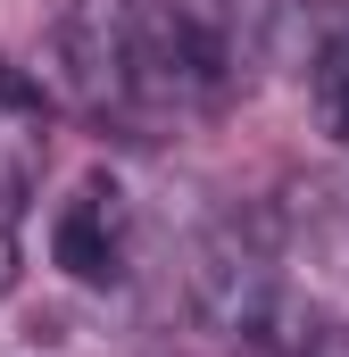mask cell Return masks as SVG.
I'll return each instance as SVG.
<instances>
[{
	"label": "cell",
	"instance_id": "cell-1",
	"mask_svg": "<svg viewBox=\"0 0 349 357\" xmlns=\"http://www.w3.org/2000/svg\"><path fill=\"white\" fill-rule=\"evenodd\" d=\"M59 67L91 116L117 125H167L158 108V59H150V8L133 0H67L59 17Z\"/></svg>",
	"mask_w": 349,
	"mask_h": 357
},
{
	"label": "cell",
	"instance_id": "cell-2",
	"mask_svg": "<svg viewBox=\"0 0 349 357\" xmlns=\"http://www.w3.org/2000/svg\"><path fill=\"white\" fill-rule=\"evenodd\" d=\"M50 258L59 274H75L84 291H117L133 266V208H125V183L91 175L59 216H50Z\"/></svg>",
	"mask_w": 349,
	"mask_h": 357
},
{
	"label": "cell",
	"instance_id": "cell-3",
	"mask_svg": "<svg viewBox=\"0 0 349 357\" xmlns=\"http://www.w3.org/2000/svg\"><path fill=\"white\" fill-rule=\"evenodd\" d=\"M167 17L225 91L266 59V33H274V0H167Z\"/></svg>",
	"mask_w": 349,
	"mask_h": 357
},
{
	"label": "cell",
	"instance_id": "cell-4",
	"mask_svg": "<svg viewBox=\"0 0 349 357\" xmlns=\"http://www.w3.org/2000/svg\"><path fill=\"white\" fill-rule=\"evenodd\" d=\"M42 150H50V108H42V84H25V75L0 59V216H8V225H17V216H25V199H34Z\"/></svg>",
	"mask_w": 349,
	"mask_h": 357
},
{
	"label": "cell",
	"instance_id": "cell-5",
	"mask_svg": "<svg viewBox=\"0 0 349 357\" xmlns=\"http://www.w3.org/2000/svg\"><path fill=\"white\" fill-rule=\"evenodd\" d=\"M308 91H316L325 133H349V33H333V42L316 50V75H308Z\"/></svg>",
	"mask_w": 349,
	"mask_h": 357
},
{
	"label": "cell",
	"instance_id": "cell-6",
	"mask_svg": "<svg viewBox=\"0 0 349 357\" xmlns=\"http://www.w3.org/2000/svg\"><path fill=\"white\" fill-rule=\"evenodd\" d=\"M8 258H17V225L0 216V291H8Z\"/></svg>",
	"mask_w": 349,
	"mask_h": 357
},
{
	"label": "cell",
	"instance_id": "cell-7",
	"mask_svg": "<svg viewBox=\"0 0 349 357\" xmlns=\"http://www.w3.org/2000/svg\"><path fill=\"white\" fill-rule=\"evenodd\" d=\"M341 142H349V133H341Z\"/></svg>",
	"mask_w": 349,
	"mask_h": 357
}]
</instances>
